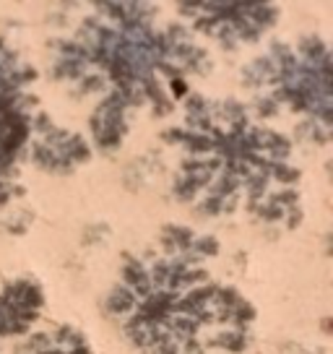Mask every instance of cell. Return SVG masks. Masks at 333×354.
Returning <instances> with one entry per match:
<instances>
[]
</instances>
